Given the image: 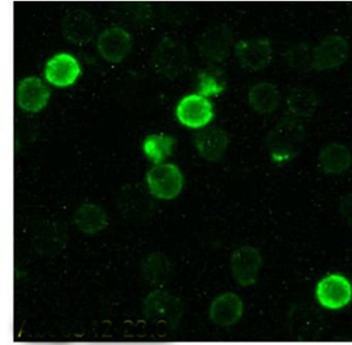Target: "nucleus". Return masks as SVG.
I'll use <instances>...</instances> for the list:
<instances>
[{"mask_svg": "<svg viewBox=\"0 0 352 345\" xmlns=\"http://www.w3.org/2000/svg\"><path fill=\"white\" fill-rule=\"evenodd\" d=\"M188 60L186 46L173 36H164L153 52L154 69L168 79H176L184 73Z\"/></svg>", "mask_w": 352, "mask_h": 345, "instance_id": "f257e3e1", "label": "nucleus"}, {"mask_svg": "<svg viewBox=\"0 0 352 345\" xmlns=\"http://www.w3.org/2000/svg\"><path fill=\"white\" fill-rule=\"evenodd\" d=\"M147 185L153 197L172 200L181 193L184 177L177 166L159 164L147 172Z\"/></svg>", "mask_w": 352, "mask_h": 345, "instance_id": "f03ea898", "label": "nucleus"}, {"mask_svg": "<svg viewBox=\"0 0 352 345\" xmlns=\"http://www.w3.org/2000/svg\"><path fill=\"white\" fill-rule=\"evenodd\" d=\"M176 117L189 129H202L214 118L212 104L201 94H190L177 104Z\"/></svg>", "mask_w": 352, "mask_h": 345, "instance_id": "7ed1b4c3", "label": "nucleus"}, {"mask_svg": "<svg viewBox=\"0 0 352 345\" xmlns=\"http://www.w3.org/2000/svg\"><path fill=\"white\" fill-rule=\"evenodd\" d=\"M132 49V36L118 26L104 30L98 39V49L104 60L119 64L129 56Z\"/></svg>", "mask_w": 352, "mask_h": 345, "instance_id": "20e7f679", "label": "nucleus"}, {"mask_svg": "<svg viewBox=\"0 0 352 345\" xmlns=\"http://www.w3.org/2000/svg\"><path fill=\"white\" fill-rule=\"evenodd\" d=\"M96 24L91 13L74 10L61 21V33L66 41L76 45H85L96 36Z\"/></svg>", "mask_w": 352, "mask_h": 345, "instance_id": "39448f33", "label": "nucleus"}, {"mask_svg": "<svg viewBox=\"0 0 352 345\" xmlns=\"http://www.w3.org/2000/svg\"><path fill=\"white\" fill-rule=\"evenodd\" d=\"M80 73V65L68 53H59L53 56L45 67L46 80L56 87H67L74 84Z\"/></svg>", "mask_w": 352, "mask_h": 345, "instance_id": "423d86ee", "label": "nucleus"}, {"mask_svg": "<svg viewBox=\"0 0 352 345\" xmlns=\"http://www.w3.org/2000/svg\"><path fill=\"white\" fill-rule=\"evenodd\" d=\"M232 45V33L223 25L209 28L201 34L197 47L202 56L212 61H222L228 56Z\"/></svg>", "mask_w": 352, "mask_h": 345, "instance_id": "0eeeda50", "label": "nucleus"}, {"mask_svg": "<svg viewBox=\"0 0 352 345\" xmlns=\"http://www.w3.org/2000/svg\"><path fill=\"white\" fill-rule=\"evenodd\" d=\"M16 98L21 109L26 112L38 113L47 104L50 89L39 78L30 76L19 82Z\"/></svg>", "mask_w": 352, "mask_h": 345, "instance_id": "6e6552de", "label": "nucleus"}, {"mask_svg": "<svg viewBox=\"0 0 352 345\" xmlns=\"http://www.w3.org/2000/svg\"><path fill=\"white\" fill-rule=\"evenodd\" d=\"M235 53L241 66L250 71L262 69L272 58L270 44L263 39L241 41L235 47Z\"/></svg>", "mask_w": 352, "mask_h": 345, "instance_id": "1a4fd4ad", "label": "nucleus"}, {"mask_svg": "<svg viewBox=\"0 0 352 345\" xmlns=\"http://www.w3.org/2000/svg\"><path fill=\"white\" fill-rule=\"evenodd\" d=\"M318 298L328 308L344 307L351 298V285L344 277L330 275L318 285Z\"/></svg>", "mask_w": 352, "mask_h": 345, "instance_id": "9d476101", "label": "nucleus"}, {"mask_svg": "<svg viewBox=\"0 0 352 345\" xmlns=\"http://www.w3.org/2000/svg\"><path fill=\"white\" fill-rule=\"evenodd\" d=\"M194 144L200 157L208 161L220 160L228 146V137L223 129L212 127L197 133Z\"/></svg>", "mask_w": 352, "mask_h": 345, "instance_id": "9b49d317", "label": "nucleus"}, {"mask_svg": "<svg viewBox=\"0 0 352 345\" xmlns=\"http://www.w3.org/2000/svg\"><path fill=\"white\" fill-rule=\"evenodd\" d=\"M74 222L78 229L85 234L99 233L107 225V216L104 209L93 203H86L76 210Z\"/></svg>", "mask_w": 352, "mask_h": 345, "instance_id": "f8f14e48", "label": "nucleus"}, {"mask_svg": "<svg viewBox=\"0 0 352 345\" xmlns=\"http://www.w3.org/2000/svg\"><path fill=\"white\" fill-rule=\"evenodd\" d=\"M249 102L260 113H270L278 104V92L272 84L262 82L250 89Z\"/></svg>", "mask_w": 352, "mask_h": 345, "instance_id": "ddd939ff", "label": "nucleus"}, {"mask_svg": "<svg viewBox=\"0 0 352 345\" xmlns=\"http://www.w3.org/2000/svg\"><path fill=\"white\" fill-rule=\"evenodd\" d=\"M175 140L168 135H149L144 142V152L149 160L161 164L173 152Z\"/></svg>", "mask_w": 352, "mask_h": 345, "instance_id": "4468645a", "label": "nucleus"}, {"mask_svg": "<svg viewBox=\"0 0 352 345\" xmlns=\"http://www.w3.org/2000/svg\"><path fill=\"white\" fill-rule=\"evenodd\" d=\"M320 162L323 168L328 172H342L349 166L350 154L342 146H330L323 152Z\"/></svg>", "mask_w": 352, "mask_h": 345, "instance_id": "2eb2a0df", "label": "nucleus"}, {"mask_svg": "<svg viewBox=\"0 0 352 345\" xmlns=\"http://www.w3.org/2000/svg\"><path fill=\"white\" fill-rule=\"evenodd\" d=\"M236 298L234 296H222L217 298L212 305V318L217 323L232 322L236 318L239 311V305L236 304Z\"/></svg>", "mask_w": 352, "mask_h": 345, "instance_id": "dca6fc26", "label": "nucleus"}, {"mask_svg": "<svg viewBox=\"0 0 352 345\" xmlns=\"http://www.w3.org/2000/svg\"><path fill=\"white\" fill-rule=\"evenodd\" d=\"M258 263V255L252 248L240 249L232 257V267L235 273L240 276L252 274L256 269Z\"/></svg>", "mask_w": 352, "mask_h": 345, "instance_id": "f3484780", "label": "nucleus"}, {"mask_svg": "<svg viewBox=\"0 0 352 345\" xmlns=\"http://www.w3.org/2000/svg\"><path fill=\"white\" fill-rule=\"evenodd\" d=\"M199 85H200L201 96L209 97L220 94L224 89V84L215 76V73L204 71L199 74Z\"/></svg>", "mask_w": 352, "mask_h": 345, "instance_id": "a211bd4d", "label": "nucleus"}]
</instances>
